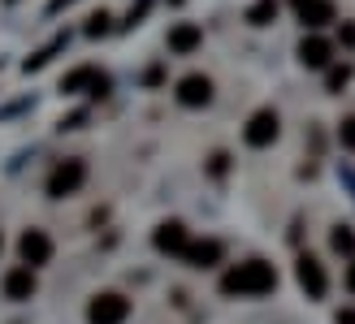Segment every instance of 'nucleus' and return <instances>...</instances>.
Returning a JSON list of instances; mask_svg holds the SVG:
<instances>
[{
    "label": "nucleus",
    "instance_id": "nucleus-3",
    "mask_svg": "<svg viewBox=\"0 0 355 324\" xmlns=\"http://www.w3.org/2000/svg\"><path fill=\"white\" fill-rule=\"evenodd\" d=\"M277 134H282V117L273 113V108H256L252 117H247V125H243V143L247 147H273L277 143Z\"/></svg>",
    "mask_w": 355,
    "mask_h": 324
},
{
    "label": "nucleus",
    "instance_id": "nucleus-11",
    "mask_svg": "<svg viewBox=\"0 0 355 324\" xmlns=\"http://www.w3.org/2000/svg\"><path fill=\"white\" fill-rule=\"evenodd\" d=\"M182 260L191 268H217L225 260V246H221V238H191V246H187Z\"/></svg>",
    "mask_w": 355,
    "mask_h": 324
},
{
    "label": "nucleus",
    "instance_id": "nucleus-22",
    "mask_svg": "<svg viewBox=\"0 0 355 324\" xmlns=\"http://www.w3.org/2000/svg\"><path fill=\"white\" fill-rule=\"evenodd\" d=\"M338 39H343V48H355V22H343L338 26Z\"/></svg>",
    "mask_w": 355,
    "mask_h": 324
},
{
    "label": "nucleus",
    "instance_id": "nucleus-21",
    "mask_svg": "<svg viewBox=\"0 0 355 324\" xmlns=\"http://www.w3.org/2000/svg\"><path fill=\"white\" fill-rule=\"evenodd\" d=\"M208 169H212V177H225V169H230V156H225V152H217V156H212V165H208Z\"/></svg>",
    "mask_w": 355,
    "mask_h": 324
},
{
    "label": "nucleus",
    "instance_id": "nucleus-20",
    "mask_svg": "<svg viewBox=\"0 0 355 324\" xmlns=\"http://www.w3.org/2000/svg\"><path fill=\"white\" fill-rule=\"evenodd\" d=\"M104 30H109V13L100 9V13H92V17H87V35H92V39H100Z\"/></svg>",
    "mask_w": 355,
    "mask_h": 324
},
{
    "label": "nucleus",
    "instance_id": "nucleus-1",
    "mask_svg": "<svg viewBox=\"0 0 355 324\" xmlns=\"http://www.w3.org/2000/svg\"><path fill=\"white\" fill-rule=\"evenodd\" d=\"M277 290V268L264 260H243L221 273V294L225 298H264Z\"/></svg>",
    "mask_w": 355,
    "mask_h": 324
},
{
    "label": "nucleus",
    "instance_id": "nucleus-7",
    "mask_svg": "<svg viewBox=\"0 0 355 324\" xmlns=\"http://www.w3.org/2000/svg\"><path fill=\"white\" fill-rule=\"evenodd\" d=\"M212 78L208 74H182L178 78V87H173V96H178V104L182 108H204V104H212Z\"/></svg>",
    "mask_w": 355,
    "mask_h": 324
},
{
    "label": "nucleus",
    "instance_id": "nucleus-24",
    "mask_svg": "<svg viewBox=\"0 0 355 324\" xmlns=\"http://www.w3.org/2000/svg\"><path fill=\"white\" fill-rule=\"evenodd\" d=\"M343 281H347V290H351V294H355V260H351V264H347V277H343Z\"/></svg>",
    "mask_w": 355,
    "mask_h": 324
},
{
    "label": "nucleus",
    "instance_id": "nucleus-14",
    "mask_svg": "<svg viewBox=\"0 0 355 324\" xmlns=\"http://www.w3.org/2000/svg\"><path fill=\"white\" fill-rule=\"evenodd\" d=\"M334 17H338V9H334V0H308V5H299V22H304V30H321L329 26Z\"/></svg>",
    "mask_w": 355,
    "mask_h": 324
},
{
    "label": "nucleus",
    "instance_id": "nucleus-2",
    "mask_svg": "<svg viewBox=\"0 0 355 324\" xmlns=\"http://www.w3.org/2000/svg\"><path fill=\"white\" fill-rule=\"evenodd\" d=\"M87 182V160H57L48 173V199H69V195H78Z\"/></svg>",
    "mask_w": 355,
    "mask_h": 324
},
{
    "label": "nucleus",
    "instance_id": "nucleus-10",
    "mask_svg": "<svg viewBox=\"0 0 355 324\" xmlns=\"http://www.w3.org/2000/svg\"><path fill=\"white\" fill-rule=\"evenodd\" d=\"M329 61H334V44L325 39V35H304L299 39V65L304 69H329Z\"/></svg>",
    "mask_w": 355,
    "mask_h": 324
},
{
    "label": "nucleus",
    "instance_id": "nucleus-19",
    "mask_svg": "<svg viewBox=\"0 0 355 324\" xmlns=\"http://www.w3.org/2000/svg\"><path fill=\"white\" fill-rule=\"evenodd\" d=\"M338 143H343V147H347V152H355V113L338 121Z\"/></svg>",
    "mask_w": 355,
    "mask_h": 324
},
{
    "label": "nucleus",
    "instance_id": "nucleus-8",
    "mask_svg": "<svg viewBox=\"0 0 355 324\" xmlns=\"http://www.w3.org/2000/svg\"><path fill=\"white\" fill-rule=\"evenodd\" d=\"M17 260H22L26 268H44L52 264V238L44 229H26L22 238H17Z\"/></svg>",
    "mask_w": 355,
    "mask_h": 324
},
{
    "label": "nucleus",
    "instance_id": "nucleus-15",
    "mask_svg": "<svg viewBox=\"0 0 355 324\" xmlns=\"http://www.w3.org/2000/svg\"><path fill=\"white\" fill-rule=\"evenodd\" d=\"M329 246L338 251V255H351V260H355V229H351V225H334Z\"/></svg>",
    "mask_w": 355,
    "mask_h": 324
},
{
    "label": "nucleus",
    "instance_id": "nucleus-27",
    "mask_svg": "<svg viewBox=\"0 0 355 324\" xmlns=\"http://www.w3.org/2000/svg\"><path fill=\"white\" fill-rule=\"evenodd\" d=\"M173 5H182V0H173Z\"/></svg>",
    "mask_w": 355,
    "mask_h": 324
},
{
    "label": "nucleus",
    "instance_id": "nucleus-9",
    "mask_svg": "<svg viewBox=\"0 0 355 324\" xmlns=\"http://www.w3.org/2000/svg\"><path fill=\"white\" fill-rule=\"evenodd\" d=\"M152 246L161 251V255H178V260H182L187 246H191V233H187L182 221H161L156 233H152Z\"/></svg>",
    "mask_w": 355,
    "mask_h": 324
},
{
    "label": "nucleus",
    "instance_id": "nucleus-26",
    "mask_svg": "<svg viewBox=\"0 0 355 324\" xmlns=\"http://www.w3.org/2000/svg\"><path fill=\"white\" fill-rule=\"evenodd\" d=\"M0 251H5V238H0Z\"/></svg>",
    "mask_w": 355,
    "mask_h": 324
},
{
    "label": "nucleus",
    "instance_id": "nucleus-6",
    "mask_svg": "<svg viewBox=\"0 0 355 324\" xmlns=\"http://www.w3.org/2000/svg\"><path fill=\"white\" fill-rule=\"evenodd\" d=\"M61 91L65 96H83V91L104 96V91H109V74L96 69V65H78V69H69V74L61 78Z\"/></svg>",
    "mask_w": 355,
    "mask_h": 324
},
{
    "label": "nucleus",
    "instance_id": "nucleus-12",
    "mask_svg": "<svg viewBox=\"0 0 355 324\" xmlns=\"http://www.w3.org/2000/svg\"><path fill=\"white\" fill-rule=\"evenodd\" d=\"M35 290H40V281H35V268L17 264V268H9V273H5V298L26 303V298H35Z\"/></svg>",
    "mask_w": 355,
    "mask_h": 324
},
{
    "label": "nucleus",
    "instance_id": "nucleus-17",
    "mask_svg": "<svg viewBox=\"0 0 355 324\" xmlns=\"http://www.w3.org/2000/svg\"><path fill=\"white\" fill-rule=\"evenodd\" d=\"M273 17H277V0H256V5L247 9V22L252 26H269Z\"/></svg>",
    "mask_w": 355,
    "mask_h": 324
},
{
    "label": "nucleus",
    "instance_id": "nucleus-25",
    "mask_svg": "<svg viewBox=\"0 0 355 324\" xmlns=\"http://www.w3.org/2000/svg\"><path fill=\"white\" fill-rule=\"evenodd\" d=\"M299 5H308V0H295V9H299Z\"/></svg>",
    "mask_w": 355,
    "mask_h": 324
},
{
    "label": "nucleus",
    "instance_id": "nucleus-16",
    "mask_svg": "<svg viewBox=\"0 0 355 324\" xmlns=\"http://www.w3.org/2000/svg\"><path fill=\"white\" fill-rule=\"evenodd\" d=\"M65 39H69V35H57V39H52L48 48H40L35 57H26V61H22V69H26V74H31V69H44V65L52 61V52H61V48H65Z\"/></svg>",
    "mask_w": 355,
    "mask_h": 324
},
{
    "label": "nucleus",
    "instance_id": "nucleus-18",
    "mask_svg": "<svg viewBox=\"0 0 355 324\" xmlns=\"http://www.w3.org/2000/svg\"><path fill=\"white\" fill-rule=\"evenodd\" d=\"M347 82H351V65H329V74H325V91H343Z\"/></svg>",
    "mask_w": 355,
    "mask_h": 324
},
{
    "label": "nucleus",
    "instance_id": "nucleus-5",
    "mask_svg": "<svg viewBox=\"0 0 355 324\" xmlns=\"http://www.w3.org/2000/svg\"><path fill=\"white\" fill-rule=\"evenodd\" d=\"M295 281H299V290H304L308 298H325V294H329L325 264L316 260V255H299V260H295Z\"/></svg>",
    "mask_w": 355,
    "mask_h": 324
},
{
    "label": "nucleus",
    "instance_id": "nucleus-23",
    "mask_svg": "<svg viewBox=\"0 0 355 324\" xmlns=\"http://www.w3.org/2000/svg\"><path fill=\"white\" fill-rule=\"evenodd\" d=\"M334 324H355V307H338L334 312Z\"/></svg>",
    "mask_w": 355,
    "mask_h": 324
},
{
    "label": "nucleus",
    "instance_id": "nucleus-4",
    "mask_svg": "<svg viewBox=\"0 0 355 324\" xmlns=\"http://www.w3.org/2000/svg\"><path fill=\"white\" fill-rule=\"evenodd\" d=\"M126 320H130V298L117 290L96 294L92 307H87V324H126Z\"/></svg>",
    "mask_w": 355,
    "mask_h": 324
},
{
    "label": "nucleus",
    "instance_id": "nucleus-13",
    "mask_svg": "<svg viewBox=\"0 0 355 324\" xmlns=\"http://www.w3.org/2000/svg\"><path fill=\"white\" fill-rule=\"evenodd\" d=\"M165 44H169V52H178V57H191V52L204 44V30L195 22H178V26H169Z\"/></svg>",
    "mask_w": 355,
    "mask_h": 324
}]
</instances>
